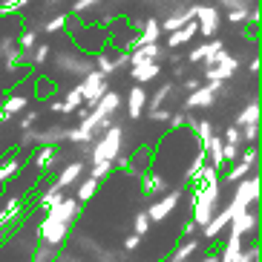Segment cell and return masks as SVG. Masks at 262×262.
Here are the masks:
<instances>
[{"label":"cell","instance_id":"6da1fadb","mask_svg":"<svg viewBox=\"0 0 262 262\" xmlns=\"http://www.w3.org/2000/svg\"><path fill=\"white\" fill-rule=\"evenodd\" d=\"M222 202V182H213V185H202L193 187V225L196 228H205L210 222V216L216 213Z\"/></svg>","mask_w":262,"mask_h":262},{"label":"cell","instance_id":"7a4b0ae2","mask_svg":"<svg viewBox=\"0 0 262 262\" xmlns=\"http://www.w3.org/2000/svg\"><path fill=\"white\" fill-rule=\"evenodd\" d=\"M124 150V127L121 124H110L107 133H101L90 147V164L95 162H113Z\"/></svg>","mask_w":262,"mask_h":262},{"label":"cell","instance_id":"3957f363","mask_svg":"<svg viewBox=\"0 0 262 262\" xmlns=\"http://www.w3.org/2000/svg\"><path fill=\"white\" fill-rule=\"evenodd\" d=\"M256 199H259V173H254V176H245L236 182V190H233V199L231 205H228V213H231V219L236 213H242V210H248L251 205H256Z\"/></svg>","mask_w":262,"mask_h":262},{"label":"cell","instance_id":"277c9868","mask_svg":"<svg viewBox=\"0 0 262 262\" xmlns=\"http://www.w3.org/2000/svg\"><path fill=\"white\" fill-rule=\"evenodd\" d=\"M236 72H239V58L231 52H225V49H219L213 55V63L205 67V81H225L228 84Z\"/></svg>","mask_w":262,"mask_h":262},{"label":"cell","instance_id":"5b68a950","mask_svg":"<svg viewBox=\"0 0 262 262\" xmlns=\"http://www.w3.org/2000/svg\"><path fill=\"white\" fill-rule=\"evenodd\" d=\"M222 90H225V81H208V84H202L199 90L187 93L185 110L190 113V110H199V107H210V104L222 95Z\"/></svg>","mask_w":262,"mask_h":262},{"label":"cell","instance_id":"8992f818","mask_svg":"<svg viewBox=\"0 0 262 262\" xmlns=\"http://www.w3.org/2000/svg\"><path fill=\"white\" fill-rule=\"evenodd\" d=\"M70 228H72V225L58 222V219H49V216H43V222L38 225V236H40V242H43V245L58 248L61 242H67V236H70Z\"/></svg>","mask_w":262,"mask_h":262},{"label":"cell","instance_id":"52a82bcc","mask_svg":"<svg viewBox=\"0 0 262 262\" xmlns=\"http://www.w3.org/2000/svg\"><path fill=\"white\" fill-rule=\"evenodd\" d=\"M107 93V75H101L98 70H90L81 78V95H84V104L95 107V101Z\"/></svg>","mask_w":262,"mask_h":262},{"label":"cell","instance_id":"ba28073f","mask_svg":"<svg viewBox=\"0 0 262 262\" xmlns=\"http://www.w3.org/2000/svg\"><path fill=\"white\" fill-rule=\"evenodd\" d=\"M179 199H182V193L179 190H164L162 199H156L150 208H147V216H150V222H164L173 210H176Z\"/></svg>","mask_w":262,"mask_h":262},{"label":"cell","instance_id":"9c48e42d","mask_svg":"<svg viewBox=\"0 0 262 262\" xmlns=\"http://www.w3.org/2000/svg\"><path fill=\"white\" fill-rule=\"evenodd\" d=\"M43 216H49V219H58V222H67V225H72L81 216V202L75 199V196H63L58 205H52V208L47 210Z\"/></svg>","mask_w":262,"mask_h":262},{"label":"cell","instance_id":"30bf717a","mask_svg":"<svg viewBox=\"0 0 262 262\" xmlns=\"http://www.w3.org/2000/svg\"><path fill=\"white\" fill-rule=\"evenodd\" d=\"M228 228H231V233H236V236L245 239L248 233H256V228H259V213L248 208V210H242V213L233 216Z\"/></svg>","mask_w":262,"mask_h":262},{"label":"cell","instance_id":"8fae6325","mask_svg":"<svg viewBox=\"0 0 262 262\" xmlns=\"http://www.w3.org/2000/svg\"><path fill=\"white\" fill-rule=\"evenodd\" d=\"M196 24H199V35L216 38V29H219V9L216 6H199L196 9Z\"/></svg>","mask_w":262,"mask_h":262},{"label":"cell","instance_id":"7c38bea8","mask_svg":"<svg viewBox=\"0 0 262 262\" xmlns=\"http://www.w3.org/2000/svg\"><path fill=\"white\" fill-rule=\"evenodd\" d=\"M196 9H199V6H185V3H179L176 12H173V15H167L162 24H159V26H162V32H176L179 26H185L187 20H193V17H196Z\"/></svg>","mask_w":262,"mask_h":262},{"label":"cell","instance_id":"4fadbf2b","mask_svg":"<svg viewBox=\"0 0 262 262\" xmlns=\"http://www.w3.org/2000/svg\"><path fill=\"white\" fill-rule=\"evenodd\" d=\"M147 90H144V84H136L130 90V95H127V116L133 118V121H139L141 116H144V110H147Z\"/></svg>","mask_w":262,"mask_h":262},{"label":"cell","instance_id":"5bb4252c","mask_svg":"<svg viewBox=\"0 0 262 262\" xmlns=\"http://www.w3.org/2000/svg\"><path fill=\"white\" fill-rule=\"evenodd\" d=\"M196 35H199V24H196V17H193V20H187L185 26H179L176 32H167V49L185 47V43H190Z\"/></svg>","mask_w":262,"mask_h":262},{"label":"cell","instance_id":"9a60e30c","mask_svg":"<svg viewBox=\"0 0 262 262\" xmlns=\"http://www.w3.org/2000/svg\"><path fill=\"white\" fill-rule=\"evenodd\" d=\"M228 225H231V213L222 208V210H216V213L210 216V222L202 228V233H205V239H208V242H216V239L222 236V231L228 228Z\"/></svg>","mask_w":262,"mask_h":262},{"label":"cell","instance_id":"2e32d148","mask_svg":"<svg viewBox=\"0 0 262 262\" xmlns=\"http://www.w3.org/2000/svg\"><path fill=\"white\" fill-rule=\"evenodd\" d=\"M32 164L38 167V173H47V170H52L55 164H58V147L40 144V147H38V153L32 156Z\"/></svg>","mask_w":262,"mask_h":262},{"label":"cell","instance_id":"e0dca14e","mask_svg":"<svg viewBox=\"0 0 262 262\" xmlns=\"http://www.w3.org/2000/svg\"><path fill=\"white\" fill-rule=\"evenodd\" d=\"M159 72H162L159 61H144V63H133V67H130V78L136 81V84L156 81V78H159Z\"/></svg>","mask_w":262,"mask_h":262},{"label":"cell","instance_id":"ac0fdd59","mask_svg":"<svg viewBox=\"0 0 262 262\" xmlns=\"http://www.w3.org/2000/svg\"><path fill=\"white\" fill-rule=\"evenodd\" d=\"M86 170V162H70L67 167H61V173H58V179H55V185L61 187V190H67L70 185H75L78 179L84 176Z\"/></svg>","mask_w":262,"mask_h":262},{"label":"cell","instance_id":"d6986e66","mask_svg":"<svg viewBox=\"0 0 262 262\" xmlns=\"http://www.w3.org/2000/svg\"><path fill=\"white\" fill-rule=\"evenodd\" d=\"M164 49L159 43H144L139 49H130V67L133 63H144V61H162Z\"/></svg>","mask_w":262,"mask_h":262},{"label":"cell","instance_id":"ffe728a7","mask_svg":"<svg viewBox=\"0 0 262 262\" xmlns=\"http://www.w3.org/2000/svg\"><path fill=\"white\" fill-rule=\"evenodd\" d=\"M121 104H124L121 95H118V93H110V90H107V93L95 101V107H90V110H98L101 116H116V110L121 107Z\"/></svg>","mask_w":262,"mask_h":262},{"label":"cell","instance_id":"44dd1931","mask_svg":"<svg viewBox=\"0 0 262 262\" xmlns=\"http://www.w3.org/2000/svg\"><path fill=\"white\" fill-rule=\"evenodd\" d=\"M242 248H245L242 236L231 233V236H228V242L222 245V251H219V262H236V256L242 254Z\"/></svg>","mask_w":262,"mask_h":262},{"label":"cell","instance_id":"7402d4cb","mask_svg":"<svg viewBox=\"0 0 262 262\" xmlns=\"http://www.w3.org/2000/svg\"><path fill=\"white\" fill-rule=\"evenodd\" d=\"M259 121V98H254V101H248L245 107L239 110V116H236V127H245V124H256Z\"/></svg>","mask_w":262,"mask_h":262},{"label":"cell","instance_id":"603a6c76","mask_svg":"<svg viewBox=\"0 0 262 262\" xmlns=\"http://www.w3.org/2000/svg\"><path fill=\"white\" fill-rule=\"evenodd\" d=\"M61 141H67V127H47V130H38V147L40 144L58 147Z\"/></svg>","mask_w":262,"mask_h":262},{"label":"cell","instance_id":"cb8c5ba5","mask_svg":"<svg viewBox=\"0 0 262 262\" xmlns=\"http://www.w3.org/2000/svg\"><path fill=\"white\" fill-rule=\"evenodd\" d=\"M167 190V179L162 173H144V193L147 196H162Z\"/></svg>","mask_w":262,"mask_h":262},{"label":"cell","instance_id":"d4e9b609","mask_svg":"<svg viewBox=\"0 0 262 262\" xmlns=\"http://www.w3.org/2000/svg\"><path fill=\"white\" fill-rule=\"evenodd\" d=\"M199 245H202L199 239H193V236H190V239L185 242V245H179L176 251L170 254V259H167V262H185V259H190V256L196 254V251H199Z\"/></svg>","mask_w":262,"mask_h":262},{"label":"cell","instance_id":"484cf974","mask_svg":"<svg viewBox=\"0 0 262 262\" xmlns=\"http://www.w3.org/2000/svg\"><path fill=\"white\" fill-rule=\"evenodd\" d=\"M26 104H29V101H26V95H6V98H3V104H0V113H9V116H17V113H24L26 110Z\"/></svg>","mask_w":262,"mask_h":262},{"label":"cell","instance_id":"4316f807","mask_svg":"<svg viewBox=\"0 0 262 262\" xmlns=\"http://www.w3.org/2000/svg\"><path fill=\"white\" fill-rule=\"evenodd\" d=\"M61 104H63V110H61V113L72 116V113H75V110L81 107V104H84V95H81V84H75V86H72V90L67 93V98H63Z\"/></svg>","mask_w":262,"mask_h":262},{"label":"cell","instance_id":"83f0119b","mask_svg":"<svg viewBox=\"0 0 262 262\" xmlns=\"http://www.w3.org/2000/svg\"><path fill=\"white\" fill-rule=\"evenodd\" d=\"M219 176H222V170H216L213 164H205V167L199 170V176L193 179V187H202V185H213V182H219Z\"/></svg>","mask_w":262,"mask_h":262},{"label":"cell","instance_id":"f1b7e54d","mask_svg":"<svg viewBox=\"0 0 262 262\" xmlns=\"http://www.w3.org/2000/svg\"><path fill=\"white\" fill-rule=\"evenodd\" d=\"M98 185H101V182H98V179H93V176L84 179V182H78L75 199H78V202H90V199L95 196V193H98Z\"/></svg>","mask_w":262,"mask_h":262},{"label":"cell","instance_id":"f546056e","mask_svg":"<svg viewBox=\"0 0 262 262\" xmlns=\"http://www.w3.org/2000/svg\"><path fill=\"white\" fill-rule=\"evenodd\" d=\"M63 196H67V193H63V190H61V187H58V185H49V190L43 193V196H40V202H38V208L49 210V208H52V205H58V202H61Z\"/></svg>","mask_w":262,"mask_h":262},{"label":"cell","instance_id":"4dcf8cb0","mask_svg":"<svg viewBox=\"0 0 262 262\" xmlns=\"http://www.w3.org/2000/svg\"><path fill=\"white\" fill-rule=\"evenodd\" d=\"M67 24H70V15H67V12H58V15L49 17L40 29L47 32V35H55V32H63V26H67Z\"/></svg>","mask_w":262,"mask_h":262},{"label":"cell","instance_id":"1f68e13d","mask_svg":"<svg viewBox=\"0 0 262 262\" xmlns=\"http://www.w3.org/2000/svg\"><path fill=\"white\" fill-rule=\"evenodd\" d=\"M196 136H199V150H208L210 139H213V124L205 118V121L196 124Z\"/></svg>","mask_w":262,"mask_h":262},{"label":"cell","instance_id":"d6a6232c","mask_svg":"<svg viewBox=\"0 0 262 262\" xmlns=\"http://www.w3.org/2000/svg\"><path fill=\"white\" fill-rule=\"evenodd\" d=\"M173 95V84H164L159 93L153 95V98H147V110H159V107H164V101Z\"/></svg>","mask_w":262,"mask_h":262},{"label":"cell","instance_id":"836d02e7","mask_svg":"<svg viewBox=\"0 0 262 262\" xmlns=\"http://www.w3.org/2000/svg\"><path fill=\"white\" fill-rule=\"evenodd\" d=\"M239 139L245 141V144H259V121L239 127Z\"/></svg>","mask_w":262,"mask_h":262},{"label":"cell","instance_id":"e575fe53","mask_svg":"<svg viewBox=\"0 0 262 262\" xmlns=\"http://www.w3.org/2000/svg\"><path fill=\"white\" fill-rule=\"evenodd\" d=\"M40 38V29H26L20 38H17V49H24V52H32V47L38 43Z\"/></svg>","mask_w":262,"mask_h":262},{"label":"cell","instance_id":"d590c367","mask_svg":"<svg viewBox=\"0 0 262 262\" xmlns=\"http://www.w3.org/2000/svg\"><path fill=\"white\" fill-rule=\"evenodd\" d=\"M29 6V0H0V15H15Z\"/></svg>","mask_w":262,"mask_h":262},{"label":"cell","instance_id":"8d00e7d4","mask_svg":"<svg viewBox=\"0 0 262 262\" xmlns=\"http://www.w3.org/2000/svg\"><path fill=\"white\" fill-rule=\"evenodd\" d=\"M95 70L101 72V75H116V72H113V58H110V55H104V52H95Z\"/></svg>","mask_w":262,"mask_h":262},{"label":"cell","instance_id":"74e56055","mask_svg":"<svg viewBox=\"0 0 262 262\" xmlns=\"http://www.w3.org/2000/svg\"><path fill=\"white\" fill-rule=\"evenodd\" d=\"M49 55H52V47H49V43H35V47H32V63H35V67H40Z\"/></svg>","mask_w":262,"mask_h":262},{"label":"cell","instance_id":"f35d334b","mask_svg":"<svg viewBox=\"0 0 262 262\" xmlns=\"http://www.w3.org/2000/svg\"><path fill=\"white\" fill-rule=\"evenodd\" d=\"M38 144V130L35 127H29V130H20V141H17V147L20 150H29V147Z\"/></svg>","mask_w":262,"mask_h":262},{"label":"cell","instance_id":"ab89813d","mask_svg":"<svg viewBox=\"0 0 262 262\" xmlns=\"http://www.w3.org/2000/svg\"><path fill=\"white\" fill-rule=\"evenodd\" d=\"M248 12H251V6H233V9H228V24H245Z\"/></svg>","mask_w":262,"mask_h":262},{"label":"cell","instance_id":"60d3db41","mask_svg":"<svg viewBox=\"0 0 262 262\" xmlns=\"http://www.w3.org/2000/svg\"><path fill=\"white\" fill-rule=\"evenodd\" d=\"M110 173H113V162H95L93 164V170H90V176L93 179H104V176H110Z\"/></svg>","mask_w":262,"mask_h":262},{"label":"cell","instance_id":"b9f144b4","mask_svg":"<svg viewBox=\"0 0 262 262\" xmlns=\"http://www.w3.org/2000/svg\"><path fill=\"white\" fill-rule=\"evenodd\" d=\"M29 262H55V248H49V245L38 248V251L32 254V259H29Z\"/></svg>","mask_w":262,"mask_h":262},{"label":"cell","instance_id":"7bdbcfd3","mask_svg":"<svg viewBox=\"0 0 262 262\" xmlns=\"http://www.w3.org/2000/svg\"><path fill=\"white\" fill-rule=\"evenodd\" d=\"M185 118H187V110H176V113H170L167 127L170 130H182V127H185Z\"/></svg>","mask_w":262,"mask_h":262},{"label":"cell","instance_id":"ee69618b","mask_svg":"<svg viewBox=\"0 0 262 262\" xmlns=\"http://www.w3.org/2000/svg\"><path fill=\"white\" fill-rule=\"evenodd\" d=\"M101 3H104V0H75V3H72V12H75V15H84L86 9H101Z\"/></svg>","mask_w":262,"mask_h":262},{"label":"cell","instance_id":"f6af8a7d","mask_svg":"<svg viewBox=\"0 0 262 262\" xmlns=\"http://www.w3.org/2000/svg\"><path fill=\"white\" fill-rule=\"evenodd\" d=\"M170 113H173V110H164V107H159V110H150V113H144V116L150 118L153 124H167Z\"/></svg>","mask_w":262,"mask_h":262},{"label":"cell","instance_id":"bcb514c9","mask_svg":"<svg viewBox=\"0 0 262 262\" xmlns=\"http://www.w3.org/2000/svg\"><path fill=\"white\" fill-rule=\"evenodd\" d=\"M236 262H259V245L242 248V254L236 256Z\"/></svg>","mask_w":262,"mask_h":262},{"label":"cell","instance_id":"7dc6e473","mask_svg":"<svg viewBox=\"0 0 262 262\" xmlns=\"http://www.w3.org/2000/svg\"><path fill=\"white\" fill-rule=\"evenodd\" d=\"M133 228H136L139 236H144V233L150 231V216H147V210L144 213H136V225H133Z\"/></svg>","mask_w":262,"mask_h":262},{"label":"cell","instance_id":"c3c4849f","mask_svg":"<svg viewBox=\"0 0 262 262\" xmlns=\"http://www.w3.org/2000/svg\"><path fill=\"white\" fill-rule=\"evenodd\" d=\"M124 67H130V52L127 49H118V55L113 58V72L124 70Z\"/></svg>","mask_w":262,"mask_h":262},{"label":"cell","instance_id":"681fc988","mask_svg":"<svg viewBox=\"0 0 262 262\" xmlns=\"http://www.w3.org/2000/svg\"><path fill=\"white\" fill-rule=\"evenodd\" d=\"M35 121H38V113H35V110H24V116H20V130L35 127Z\"/></svg>","mask_w":262,"mask_h":262},{"label":"cell","instance_id":"f907efd6","mask_svg":"<svg viewBox=\"0 0 262 262\" xmlns=\"http://www.w3.org/2000/svg\"><path fill=\"white\" fill-rule=\"evenodd\" d=\"M222 141H233V144H239V127L236 124H231V127H228V130H225V136H222Z\"/></svg>","mask_w":262,"mask_h":262},{"label":"cell","instance_id":"816d5d0a","mask_svg":"<svg viewBox=\"0 0 262 262\" xmlns=\"http://www.w3.org/2000/svg\"><path fill=\"white\" fill-rule=\"evenodd\" d=\"M199 86H202L199 78H185V81H182V90H185V93H193V90H199Z\"/></svg>","mask_w":262,"mask_h":262},{"label":"cell","instance_id":"f5cc1de1","mask_svg":"<svg viewBox=\"0 0 262 262\" xmlns=\"http://www.w3.org/2000/svg\"><path fill=\"white\" fill-rule=\"evenodd\" d=\"M139 245H141V236H139V233H130V236L124 239V248H127V251H136Z\"/></svg>","mask_w":262,"mask_h":262},{"label":"cell","instance_id":"db71d44e","mask_svg":"<svg viewBox=\"0 0 262 262\" xmlns=\"http://www.w3.org/2000/svg\"><path fill=\"white\" fill-rule=\"evenodd\" d=\"M49 95H52V84H49V81H40L38 84V98L43 101V98H49Z\"/></svg>","mask_w":262,"mask_h":262},{"label":"cell","instance_id":"11a10c76","mask_svg":"<svg viewBox=\"0 0 262 262\" xmlns=\"http://www.w3.org/2000/svg\"><path fill=\"white\" fill-rule=\"evenodd\" d=\"M259 67H262V61H259V55H254V61L248 63V72H251V75H259Z\"/></svg>","mask_w":262,"mask_h":262},{"label":"cell","instance_id":"9f6ffc18","mask_svg":"<svg viewBox=\"0 0 262 262\" xmlns=\"http://www.w3.org/2000/svg\"><path fill=\"white\" fill-rule=\"evenodd\" d=\"M225 9H233V6H251V0H222Z\"/></svg>","mask_w":262,"mask_h":262},{"label":"cell","instance_id":"6f0895ef","mask_svg":"<svg viewBox=\"0 0 262 262\" xmlns=\"http://www.w3.org/2000/svg\"><path fill=\"white\" fill-rule=\"evenodd\" d=\"M193 233H196V225H193V219H190V222L185 225V231H182V236H187V239H190Z\"/></svg>","mask_w":262,"mask_h":262},{"label":"cell","instance_id":"680465c9","mask_svg":"<svg viewBox=\"0 0 262 262\" xmlns=\"http://www.w3.org/2000/svg\"><path fill=\"white\" fill-rule=\"evenodd\" d=\"M202 262H219V251H210V254H205V259Z\"/></svg>","mask_w":262,"mask_h":262},{"label":"cell","instance_id":"91938a15","mask_svg":"<svg viewBox=\"0 0 262 262\" xmlns=\"http://www.w3.org/2000/svg\"><path fill=\"white\" fill-rule=\"evenodd\" d=\"M49 110H52V113H61L63 104H61V101H49Z\"/></svg>","mask_w":262,"mask_h":262},{"label":"cell","instance_id":"94428289","mask_svg":"<svg viewBox=\"0 0 262 262\" xmlns=\"http://www.w3.org/2000/svg\"><path fill=\"white\" fill-rule=\"evenodd\" d=\"M170 6H179V3H185V0H167Z\"/></svg>","mask_w":262,"mask_h":262},{"label":"cell","instance_id":"6125c7cd","mask_svg":"<svg viewBox=\"0 0 262 262\" xmlns=\"http://www.w3.org/2000/svg\"><path fill=\"white\" fill-rule=\"evenodd\" d=\"M185 262H190V259H185Z\"/></svg>","mask_w":262,"mask_h":262}]
</instances>
